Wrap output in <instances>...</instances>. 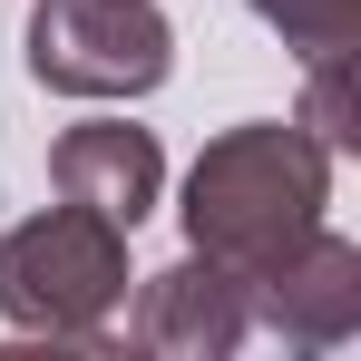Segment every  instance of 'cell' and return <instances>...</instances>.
Returning a JSON list of instances; mask_svg holds the SVG:
<instances>
[{"label":"cell","instance_id":"5b68a950","mask_svg":"<svg viewBox=\"0 0 361 361\" xmlns=\"http://www.w3.org/2000/svg\"><path fill=\"white\" fill-rule=\"evenodd\" d=\"M137 352H166V361H225L254 342V302H244V274H225L215 254L185 244L166 274L137 283V312H127Z\"/></svg>","mask_w":361,"mask_h":361},{"label":"cell","instance_id":"6da1fadb","mask_svg":"<svg viewBox=\"0 0 361 361\" xmlns=\"http://www.w3.org/2000/svg\"><path fill=\"white\" fill-rule=\"evenodd\" d=\"M332 205V147L293 118H244L205 137V157L185 166V244L215 254L225 274H264L274 254H293Z\"/></svg>","mask_w":361,"mask_h":361},{"label":"cell","instance_id":"8992f818","mask_svg":"<svg viewBox=\"0 0 361 361\" xmlns=\"http://www.w3.org/2000/svg\"><path fill=\"white\" fill-rule=\"evenodd\" d=\"M49 185H59L68 205H88V215H108V225H147L157 215V195H166V147H157V127H127V118H78L59 127V147H49Z\"/></svg>","mask_w":361,"mask_h":361},{"label":"cell","instance_id":"3957f363","mask_svg":"<svg viewBox=\"0 0 361 361\" xmlns=\"http://www.w3.org/2000/svg\"><path fill=\"white\" fill-rule=\"evenodd\" d=\"M176 68V30L157 0H30V78L59 98H157Z\"/></svg>","mask_w":361,"mask_h":361},{"label":"cell","instance_id":"277c9868","mask_svg":"<svg viewBox=\"0 0 361 361\" xmlns=\"http://www.w3.org/2000/svg\"><path fill=\"white\" fill-rule=\"evenodd\" d=\"M244 302H254V332H274L283 352H342L361 332V244L312 225L293 254H274L244 283Z\"/></svg>","mask_w":361,"mask_h":361},{"label":"cell","instance_id":"7a4b0ae2","mask_svg":"<svg viewBox=\"0 0 361 361\" xmlns=\"http://www.w3.org/2000/svg\"><path fill=\"white\" fill-rule=\"evenodd\" d=\"M127 225L88 215V205H49L20 215L0 235V322L39 332V342H108V312L127 302Z\"/></svg>","mask_w":361,"mask_h":361},{"label":"cell","instance_id":"ba28073f","mask_svg":"<svg viewBox=\"0 0 361 361\" xmlns=\"http://www.w3.org/2000/svg\"><path fill=\"white\" fill-rule=\"evenodd\" d=\"M332 157H352L361 147V98H352V49H332V59H302V118Z\"/></svg>","mask_w":361,"mask_h":361},{"label":"cell","instance_id":"52a82bcc","mask_svg":"<svg viewBox=\"0 0 361 361\" xmlns=\"http://www.w3.org/2000/svg\"><path fill=\"white\" fill-rule=\"evenodd\" d=\"M293 59H332V49H361V0H244Z\"/></svg>","mask_w":361,"mask_h":361}]
</instances>
